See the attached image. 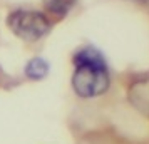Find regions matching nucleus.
Segmentation results:
<instances>
[{
	"mask_svg": "<svg viewBox=\"0 0 149 144\" xmlns=\"http://www.w3.org/2000/svg\"><path fill=\"white\" fill-rule=\"evenodd\" d=\"M45 7L50 14L59 15V17H64V15L69 14V10L74 7L75 0H44Z\"/></svg>",
	"mask_w": 149,
	"mask_h": 144,
	"instance_id": "39448f33",
	"label": "nucleus"
},
{
	"mask_svg": "<svg viewBox=\"0 0 149 144\" xmlns=\"http://www.w3.org/2000/svg\"><path fill=\"white\" fill-rule=\"evenodd\" d=\"M8 29L27 42L42 39L50 30V22L44 14L35 10H15L7 19Z\"/></svg>",
	"mask_w": 149,
	"mask_h": 144,
	"instance_id": "f03ea898",
	"label": "nucleus"
},
{
	"mask_svg": "<svg viewBox=\"0 0 149 144\" xmlns=\"http://www.w3.org/2000/svg\"><path fill=\"white\" fill-rule=\"evenodd\" d=\"M74 76L72 87L81 97H95L109 89L107 64L95 49L86 47L74 55Z\"/></svg>",
	"mask_w": 149,
	"mask_h": 144,
	"instance_id": "f257e3e1",
	"label": "nucleus"
},
{
	"mask_svg": "<svg viewBox=\"0 0 149 144\" xmlns=\"http://www.w3.org/2000/svg\"><path fill=\"white\" fill-rule=\"evenodd\" d=\"M49 74V62L42 57H34L25 65V76L32 81H40Z\"/></svg>",
	"mask_w": 149,
	"mask_h": 144,
	"instance_id": "20e7f679",
	"label": "nucleus"
},
{
	"mask_svg": "<svg viewBox=\"0 0 149 144\" xmlns=\"http://www.w3.org/2000/svg\"><path fill=\"white\" fill-rule=\"evenodd\" d=\"M131 99L136 107L149 114V79H142L131 87Z\"/></svg>",
	"mask_w": 149,
	"mask_h": 144,
	"instance_id": "7ed1b4c3",
	"label": "nucleus"
}]
</instances>
